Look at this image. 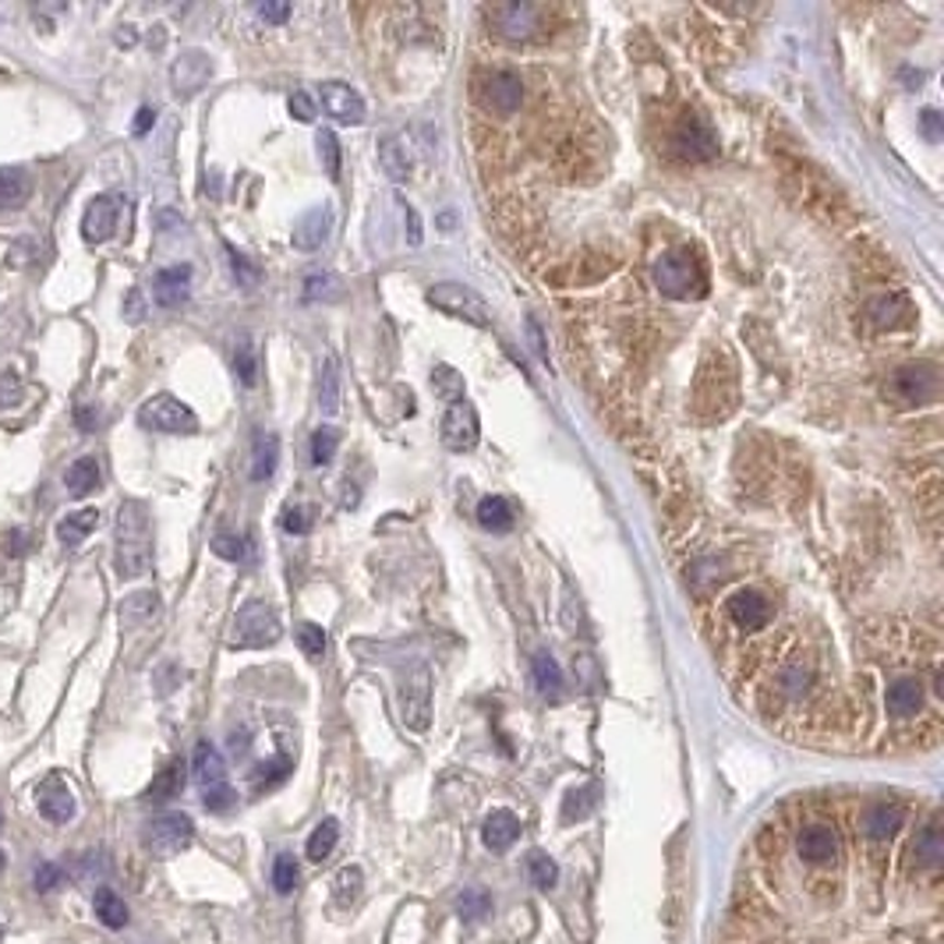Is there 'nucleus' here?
I'll list each match as a JSON object with an SVG mask.
<instances>
[{"mask_svg": "<svg viewBox=\"0 0 944 944\" xmlns=\"http://www.w3.org/2000/svg\"><path fill=\"white\" fill-rule=\"evenodd\" d=\"M0 941H4V923H0Z\"/></svg>", "mask_w": 944, "mask_h": 944, "instance_id": "nucleus-61", "label": "nucleus"}, {"mask_svg": "<svg viewBox=\"0 0 944 944\" xmlns=\"http://www.w3.org/2000/svg\"><path fill=\"white\" fill-rule=\"evenodd\" d=\"M202 803H206V810H213V813H227V810H234L237 793H234V788H231L227 782H223V785L206 788V793H202Z\"/></svg>", "mask_w": 944, "mask_h": 944, "instance_id": "nucleus-46", "label": "nucleus"}, {"mask_svg": "<svg viewBox=\"0 0 944 944\" xmlns=\"http://www.w3.org/2000/svg\"><path fill=\"white\" fill-rule=\"evenodd\" d=\"M124 312H128V319H132V322H138V319H142V315H146V301H142V294H138V290H132V294H128V305H124Z\"/></svg>", "mask_w": 944, "mask_h": 944, "instance_id": "nucleus-57", "label": "nucleus"}, {"mask_svg": "<svg viewBox=\"0 0 944 944\" xmlns=\"http://www.w3.org/2000/svg\"><path fill=\"white\" fill-rule=\"evenodd\" d=\"M672 146H675V152H680L683 160L700 163V160H711L718 152V138L711 135V128H704L700 121H690V124H683L680 132H675Z\"/></svg>", "mask_w": 944, "mask_h": 944, "instance_id": "nucleus-16", "label": "nucleus"}, {"mask_svg": "<svg viewBox=\"0 0 944 944\" xmlns=\"http://www.w3.org/2000/svg\"><path fill=\"white\" fill-rule=\"evenodd\" d=\"M319 100H322V110L340 124H361L369 117V107H364L361 92L350 89L347 82H322Z\"/></svg>", "mask_w": 944, "mask_h": 944, "instance_id": "nucleus-12", "label": "nucleus"}, {"mask_svg": "<svg viewBox=\"0 0 944 944\" xmlns=\"http://www.w3.org/2000/svg\"><path fill=\"white\" fill-rule=\"evenodd\" d=\"M64 881V870L58 864H39L36 867V892H53Z\"/></svg>", "mask_w": 944, "mask_h": 944, "instance_id": "nucleus-49", "label": "nucleus"}, {"mask_svg": "<svg viewBox=\"0 0 944 944\" xmlns=\"http://www.w3.org/2000/svg\"><path fill=\"white\" fill-rule=\"evenodd\" d=\"M4 867H8V856H4V853H0V873H4Z\"/></svg>", "mask_w": 944, "mask_h": 944, "instance_id": "nucleus-60", "label": "nucleus"}, {"mask_svg": "<svg viewBox=\"0 0 944 944\" xmlns=\"http://www.w3.org/2000/svg\"><path fill=\"white\" fill-rule=\"evenodd\" d=\"M0 824H4V817H0Z\"/></svg>", "mask_w": 944, "mask_h": 944, "instance_id": "nucleus-62", "label": "nucleus"}, {"mask_svg": "<svg viewBox=\"0 0 944 944\" xmlns=\"http://www.w3.org/2000/svg\"><path fill=\"white\" fill-rule=\"evenodd\" d=\"M591 807H595V788H581V793H576V788H573L570 799H567V817H570V821H573V813H576V817H584Z\"/></svg>", "mask_w": 944, "mask_h": 944, "instance_id": "nucleus-50", "label": "nucleus"}, {"mask_svg": "<svg viewBox=\"0 0 944 944\" xmlns=\"http://www.w3.org/2000/svg\"><path fill=\"white\" fill-rule=\"evenodd\" d=\"M336 449H340V432H336L333 425L315 428V435H312V463L315 468H326V463L336 457Z\"/></svg>", "mask_w": 944, "mask_h": 944, "instance_id": "nucleus-37", "label": "nucleus"}, {"mask_svg": "<svg viewBox=\"0 0 944 944\" xmlns=\"http://www.w3.org/2000/svg\"><path fill=\"white\" fill-rule=\"evenodd\" d=\"M902 312H906V301H902V298H878V301H870V319L878 322V326H898Z\"/></svg>", "mask_w": 944, "mask_h": 944, "instance_id": "nucleus-42", "label": "nucleus"}, {"mask_svg": "<svg viewBox=\"0 0 944 944\" xmlns=\"http://www.w3.org/2000/svg\"><path fill=\"white\" fill-rule=\"evenodd\" d=\"M531 675H534V686H538L542 697L556 700L562 694V669L548 651H538L531 658Z\"/></svg>", "mask_w": 944, "mask_h": 944, "instance_id": "nucleus-24", "label": "nucleus"}, {"mask_svg": "<svg viewBox=\"0 0 944 944\" xmlns=\"http://www.w3.org/2000/svg\"><path fill=\"white\" fill-rule=\"evenodd\" d=\"M482 439V421H477V411L471 400H457L449 403V411L443 414V443L446 449L454 454H471Z\"/></svg>", "mask_w": 944, "mask_h": 944, "instance_id": "nucleus-9", "label": "nucleus"}, {"mask_svg": "<svg viewBox=\"0 0 944 944\" xmlns=\"http://www.w3.org/2000/svg\"><path fill=\"white\" fill-rule=\"evenodd\" d=\"M400 718H403V725L414 729V732H425L432 722V669L425 666V661H418V666L403 675Z\"/></svg>", "mask_w": 944, "mask_h": 944, "instance_id": "nucleus-5", "label": "nucleus"}, {"mask_svg": "<svg viewBox=\"0 0 944 944\" xmlns=\"http://www.w3.org/2000/svg\"><path fill=\"white\" fill-rule=\"evenodd\" d=\"M457 909H460V916H468V920H477L482 912H488V895L482 892V887H468V892L457 898Z\"/></svg>", "mask_w": 944, "mask_h": 944, "instance_id": "nucleus-47", "label": "nucleus"}, {"mask_svg": "<svg viewBox=\"0 0 944 944\" xmlns=\"http://www.w3.org/2000/svg\"><path fill=\"white\" fill-rule=\"evenodd\" d=\"M280 626L276 612L270 609L265 601H248L241 612L234 619V630H231V647H270L280 641Z\"/></svg>", "mask_w": 944, "mask_h": 944, "instance_id": "nucleus-4", "label": "nucleus"}, {"mask_svg": "<svg viewBox=\"0 0 944 944\" xmlns=\"http://www.w3.org/2000/svg\"><path fill=\"white\" fill-rule=\"evenodd\" d=\"M117 576L124 581H135V576L149 573L152 567V527H149V513L142 502L128 499L117 513Z\"/></svg>", "mask_w": 944, "mask_h": 944, "instance_id": "nucleus-1", "label": "nucleus"}, {"mask_svg": "<svg viewBox=\"0 0 944 944\" xmlns=\"http://www.w3.org/2000/svg\"><path fill=\"white\" fill-rule=\"evenodd\" d=\"M78 428H89V432H92V428H96V411H86V407H82V411H78Z\"/></svg>", "mask_w": 944, "mask_h": 944, "instance_id": "nucleus-59", "label": "nucleus"}, {"mask_svg": "<svg viewBox=\"0 0 944 944\" xmlns=\"http://www.w3.org/2000/svg\"><path fill=\"white\" fill-rule=\"evenodd\" d=\"M64 482H67V492H72L75 499H86L89 492L100 488V463H96L92 457L75 460L72 468H67Z\"/></svg>", "mask_w": 944, "mask_h": 944, "instance_id": "nucleus-26", "label": "nucleus"}, {"mask_svg": "<svg viewBox=\"0 0 944 944\" xmlns=\"http://www.w3.org/2000/svg\"><path fill=\"white\" fill-rule=\"evenodd\" d=\"M181 788H185V765H181V760H171V765L152 779L146 799H152V803L174 799V796H181Z\"/></svg>", "mask_w": 944, "mask_h": 944, "instance_id": "nucleus-29", "label": "nucleus"}, {"mask_svg": "<svg viewBox=\"0 0 944 944\" xmlns=\"http://www.w3.org/2000/svg\"><path fill=\"white\" fill-rule=\"evenodd\" d=\"M191 290V265H171V270L157 273L152 280V294L163 308H177Z\"/></svg>", "mask_w": 944, "mask_h": 944, "instance_id": "nucleus-20", "label": "nucleus"}, {"mask_svg": "<svg viewBox=\"0 0 944 944\" xmlns=\"http://www.w3.org/2000/svg\"><path fill=\"white\" fill-rule=\"evenodd\" d=\"M290 114L298 117L301 124H312V121H315V103H312V96H308V92H294V96H290Z\"/></svg>", "mask_w": 944, "mask_h": 944, "instance_id": "nucleus-52", "label": "nucleus"}, {"mask_svg": "<svg viewBox=\"0 0 944 944\" xmlns=\"http://www.w3.org/2000/svg\"><path fill=\"white\" fill-rule=\"evenodd\" d=\"M209 75H213V61H209L206 53H199V50L185 53V58H181V61L174 64V72H171L174 89H177L181 96L199 92L206 82H209Z\"/></svg>", "mask_w": 944, "mask_h": 944, "instance_id": "nucleus-18", "label": "nucleus"}, {"mask_svg": "<svg viewBox=\"0 0 944 944\" xmlns=\"http://www.w3.org/2000/svg\"><path fill=\"white\" fill-rule=\"evenodd\" d=\"M29 545H33V542H29V534H25V531H11V534H8V542H4V552L18 559V556L29 552Z\"/></svg>", "mask_w": 944, "mask_h": 944, "instance_id": "nucleus-53", "label": "nucleus"}, {"mask_svg": "<svg viewBox=\"0 0 944 944\" xmlns=\"http://www.w3.org/2000/svg\"><path fill=\"white\" fill-rule=\"evenodd\" d=\"M138 425L149 432L191 435V432H199V418H195L188 403H181L171 393H160V397H152L138 407Z\"/></svg>", "mask_w": 944, "mask_h": 944, "instance_id": "nucleus-3", "label": "nucleus"}, {"mask_svg": "<svg viewBox=\"0 0 944 944\" xmlns=\"http://www.w3.org/2000/svg\"><path fill=\"white\" fill-rule=\"evenodd\" d=\"M477 524L485 531H510L513 527V506L499 499V496H488L477 502Z\"/></svg>", "mask_w": 944, "mask_h": 944, "instance_id": "nucleus-31", "label": "nucleus"}, {"mask_svg": "<svg viewBox=\"0 0 944 944\" xmlns=\"http://www.w3.org/2000/svg\"><path fill=\"white\" fill-rule=\"evenodd\" d=\"M524 100V82L517 72H496L485 86V103L496 110V114H513Z\"/></svg>", "mask_w": 944, "mask_h": 944, "instance_id": "nucleus-17", "label": "nucleus"}, {"mask_svg": "<svg viewBox=\"0 0 944 944\" xmlns=\"http://www.w3.org/2000/svg\"><path fill=\"white\" fill-rule=\"evenodd\" d=\"M92 906H96V916H100V923L103 927H110V930H121V927H128V906H124V898L114 892V887H100V892H96V898H92Z\"/></svg>", "mask_w": 944, "mask_h": 944, "instance_id": "nucleus-27", "label": "nucleus"}, {"mask_svg": "<svg viewBox=\"0 0 944 944\" xmlns=\"http://www.w3.org/2000/svg\"><path fill=\"white\" fill-rule=\"evenodd\" d=\"M403 216H407V223H411V231H407V237H411V245H418L421 241V227H418V213L411 206H403Z\"/></svg>", "mask_w": 944, "mask_h": 944, "instance_id": "nucleus-58", "label": "nucleus"}, {"mask_svg": "<svg viewBox=\"0 0 944 944\" xmlns=\"http://www.w3.org/2000/svg\"><path fill=\"white\" fill-rule=\"evenodd\" d=\"M33 191V181L25 177V171H0V209H18L25 206V199H29Z\"/></svg>", "mask_w": 944, "mask_h": 944, "instance_id": "nucleus-30", "label": "nucleus"}, {"mask_svg": "<svg viewBox=\"0 0 944 944\" xmlns=\"http://www.w3.org/2000/svg\"><path fill=\"white\" fill-rule=\"evenodd\" d=\"M280 524H284L287 534H305L308 527H312V517H308L305 506H287L284 517H280Z\"/></svg>", "mask_w": 944, "mask_h": 944, "instance_id": "nucleus-48", "label": "nucleus"}, {"mask_svg": "<svg viewBox=\"0 0 944 944\" xmlns=\"http://www.w3.org/2000/svg\"><path fill=\"white\" fill-rule=\"evenodd\" d=\"M319 160H322V171L330 174V181H340V142H336L333 132H319Z\"/></svg>", "mask_w": 944, "mask_h": 944, "instance_id": "nucleus-38", "label": "nucleus"}, {"mask_svg": "<svg viewBox=\"0 0 944 944\" xmlns=\"http://www.w3.org/2000/svg\"><path fill=\"white\" fill-rule=\"evenodd\" d=\"M259 15H262L265 22L280 25V22L290 18V4H273V0H265V4H259Z\"/></svg>", "mask_w": 944, "mask_h": 944, "instance_id": "nucleus-54", "label": "nucleus"}, {"mask_svg": "<svg viewBox=\"0 0 944 944\" xmlns=\"http://www.w3.org/2000/svg\"><path fill=\"white\" fill-rule=\"evenodd\" d=\"M655 284L661 294H669V298H697V294L704 290V276H700V265L686 256V251H669V256H661L655 262Z\"/></svg>", "mask_w": 944, "mask_h": 944, "instance_id": "nucleus-6", "label": "nucleus"}, {"mask_svg": "<svg viewBox=\"0 0 944 944\" xmlns=\"http://www.w3.org/2000/svg\"><path fill=\"white\" fill-rule=\"evenodd\" d=\"M520 839V821L513 810H492L482 824V842L492 853H506Z\"/></svg>", "mask_w": 944, "mask_h": 944, "instance_id": "nucleus-19", "label": "nucleus"}, {"mask_svg": "<svg viewBox=\"0 0 944 944\" xmlns=\"http://www.w3.org/2000/svg\"><path fill=\"white\" fill-rule=\"evenodd\" d=\"M96 524H100V510L86 506V510H75V513H67V517L61 520V524H58V538H61L64 545H78L82 538H86V534L96 531Z\"/></svg>", "mask_w": 944, "mask_h": 944, "instance_id": "nucleus-28", "label": "nucleus"}, {"mask_svg": "<svg viewBox=\"0 0 944 944\" xmlns=\"http://www.w3.org/2000/svg\"><path fill=\"white\" fill-rule=\"evenodd\" d=\"M234 372H237V378H241L245 386H256L259 361H256V347H251L248 340H241V344H237V350H234Z\"/></svg>", "mask_w": 944, "mask_h": 944, "instance_id": "nucleus-40", "label": "nucleus"}, {"mask_svg": "<svg viewBox=\"0 0 944 944\" xmlns=\"http://www.w3.org/2000/svg\"><path fill=\"white\" fill-rule=\"evenodd\" d=\"M920 124H923V135L930 138V142H937V138H941V114H937V110H923Z\"/></svg>", "mask_w": 944, "mask_h": 944, "instance_id": "nucleus-55", "label": "nucleus"}, {"mask_svg": "<svg viewBox=\"0 0 944 944\" xmlns=\"http://www.w3.org/2000/svg\"><path fill=\"white\" fill-rule=\"evenodd\" d=\"M361 895V870L358 867H344L340 873H336V898L344 902V906H350Z\"/></svg>", "mask_w": 944, "mask_h": 944, "instance_id": "nucleus-45", "label": "nucleus"}, {"mask_svg": "<svg viewBox=\"0 0 944 944\" xmlns=\"http://www.w3.org/2000/svg\"><path fill=\"white\" fill-rule=\"evenodd\" d=\"M336 842H340V824L333 821V817H326L315 831L312 839H308V859H315V864H322L326 856H333Z\"/></svg>", "mask_w": 944, "mask_h": 944, "instance_id": "nucleus-33", "label": "nucleus"}, {"mask_svg": "<svg viewBox=\"0 0 944 944\" xmlns=\"http://www.w3.org/2000/svg\"><path fill=\"white\" fill-rule=\"evenodd\" d=\"M36 807L47 817L50 824H67L75 817V796L61 774H50V779L39 782L36 788Z\"/></svg>", "mask_w": 944, "mask_h": 944, "instance_id": "nucleus-13", "label": "nucleus"}, {"mask_svg": "<svg viewBox=\"0 0 944 944\" xmlns=\"http://www.w3.org/2000/svg\"><path fill=\"white\" fill-rule=\"evenodd\" d=\"M191 774L202 788L223 785L227 782V760H223V754L213 743H199L195 746V757H191Z\"/></svg>", "mask_w": 944, "mask_h": 944, "instance_id": "nucleus-21", "label": "nucleus"}, {"mask_svg": "<svg viewBox=\"0 0 944 944\" xmlns=\"http://www.w3.org/2000/svg\"><path fill=\"white\" fill-rule=\"evenodd\" d=\"M298 644H301V651L308 655V658H322L326 655V633H322V626H315V623H298Z\"/></svg>", "mask_w": 944, "mask_h": 944, "instance_id": "nucleus-43", "label": "nucleus"}, {"mask_svg": "<svg viewBox=\"0 0 944 944\" xmlns=\"http://www.w3.org/2000/svg\"><path fill=\"white\" fill-rule=\"evenodd\" d=\"M378 166H383L386 177L397 181V185L411 177V152H407V146L397 135H386L383 142H378Z\"/></svg>", "mask_w": 944, "mask_h": 944, "instance_id": "nucleus-22", "label": "nucleus"}, {"mask_svg": "<svg viewBox=\"0 0 944 944\" xmlns=\"http://www.w3.org/2000/svg\"><path fill=\"white\" fill-rule=\"evenodd\" d=\"M191 839H195V824H191V817L188 813H160L157 821L149 824V831H146V845H149V853L152 856H160V859H171V856H177V853H185L188 845H191Z\"/></svg>", "mask_w": 944, "mask_h": 944, "instance_id": "nucleus-8", "label": "nucleus"}, {"mask_svg": "<svg viewBox=\"0 0 944 944\" xmlns=\"http://www.w3.org/2000/svg\"><path fill=\"white\" fill-rule=\"evenodd\" d=\"M213 552H216L220 559H227V562H241V559H248V542L241 538V534L220 531L216 538H213Z\"/></svg>", "mask_w": 944, "mask_h": 944, "instance_id": "nucleus-41", "label": "nucleus"}, {"mask_svg": "<svg viewBox=\"0 0 944 944\" xmlns=\"http://www.w3.org/2000/svg\"><path fill=\"white\" fill-rule=\"evenodd\" d=\"M280 460V439L273 432L256 435V454H251V482H270Z\"/></svg>", "mask_w": 944, "mask_h": 944, "instance_id": "nucleus-25", "label": "nucleus"}, {"mask_svg": "<svg viewBox=\"0 0 944 944\" xmlns=\"http://www.w3.org/2000/svg\"><path fill=\"white\" fill-rule=\"evenodd\" d=\"M117 216H121V199H114V195H100V199H92L86 216H82V237H86L89 245H103L107 237L114 234Z\"/></svg>", "mask_w": 944, "mask_h": 944, "instance_id": "nucleus-14", "label": "nucleus"}, {"mask_svg": "<svg viewBox=\"0 0 944 944\" xmlns=\"http://www.w3.org/2000/svg\"><path fill=\"white\" fill-rule=\"evenodd\" d=\"M488 18L496 22L499 36H506V39H534L542 33V8L527 4V0L496 4L488 11Z\"/></svg>", "mask_w": 944, "mask_h": 944, "instance_id": "nucleus-11", "label": "nucleus"}, {"mask_svg": "<svg viewBox=\"0 0 944 944\" xmlns=\"http://www.w3.org/2000/svg\"><path fill=\"white\" fill-rule=\"evenodd\" d=\"M227 256H231V270H234V276H237V284L241 287H256L259 280H262V273H259V265L256 262H248V256H241V251L237 248H227Z\"/></svg>", "mask_w": 944, "mask_h": 944, "instance_id": "nucleus-44", "label": "nucleus"}, {"mask_svg": "<svg viewBox=\"0 0 944 944\" xmlns=\"http://www.w3.org/2000/svg\"><path fill=\"white\" fill-rule=\"evenodd\" d=\"M428 305H435L439 312L454 315V319L471 322V326H482V330L492 326V308H488V301H485L477 290L457 284V280H443V284L428 287Z\"/></svg>", "mask_w": 944, "mask_h": 944, "instance_id": "nucleus-2", "label": "nucleus"}, {"mask_svg": "<svg viewBox=\"0 0 944 944\" xmlns=\"http://www.w3.org/2000/svg\"><path fill=\"white\" fill-rule=\"evenodd\" d=\"M273 887L280 895H290L294 887H298V864H294V856L280 853L273 859Z\"/></svg>", "mask_w": 944, "mask_h": 944, "instance_id": "nucleus-39", "label": "nucleus"}, {"mask_svg": "<svg viewBox=\"0 0 944 944\" xmlns=\"http://www.w3.org/2000/svg\"><path fill=\"white\" fill-rule=\"evenodd\" d=\"M527 344H531V350H534V358H538L542 364H548V347H545V333H542V326H538V319H534V315H527Z\"/></svg>", "mask_w": 944, "mask_h": 944, "instance_id": "nucleus-51", "label": "nucleus"}, {"mask_svg": "<svg viewBox=\"0 0 944 944\" xmlns=\"http://www.w3.org/2000/svg\"><path fill=\"white\" fill-rule=\"evenodd\" d=\"M722 616H725V623L736 626L740 633H757L774 619V605H771V598L765 595V591L743 587V591H736V595H729L722 601Z\"/></svg>", "mask_w": 944, "mask_h": 944, "instance_id": "nucleus-7", "label": "nucleus"}, {"mask_svg": "<svg viewBox=\"0 0 944 944\" xmlns=\"http://www.w3.org/2000/svg\"><path fill=\"white\" fill-rule=\"evenodd\" d=\"M152 124H157V110H149V107H142V110H138V114H135V124H132V132H135V135H146V132L152 128Z\"/></svg>", "mask_w": 944, "mask_h": 944, "instance_id": "nucleus-56", "label": "nucleus"}, {"mask_svg": "<svg viewBox=\"0 0 944 944\" xmlns=\"http://www.w3.org/2000/svg\"><path fill=\"white\" fill-rule=\"evenodd\" d=\"M432 389H435V397H443V400H449V403H457V400H463V375L457 372V369H449V364H435V372H432Z\"/></svg>", "mask_w": 944, "mask_h": 944, "instance_id": "nucleus-35", "label": "nucleus"}, {"mask_svg": "<svg viewBox=\"0 0 944 944\" xmlns=\"http://www.w3.org/2000/svg\"><path fill=\"white\" fill-rule=\"evenodd\" d=\"M330 234H333V209L315 206V209H308V213L298 220V227H294V248L315 251L330 241Z\"/></svg>", "mask_w": 944, "mask_h": 944, "instance_id": "nucleus-15", "label": "nucleus"}, {"mask_svg": "<svg viewBox=\"0 0 944 944\" xmlns=\"http://www.w3.org/2000/svg\"><path fill=\"white\" fill-rule=\"evenodd\" d=\"M344 294L340 276L333 273H308L305 276V301H336Z\"/></svg>", "mask_w": 944, "mask_h": 944, "instance_id": "nucleus-34", "label": "nucleus"}, {"mask_svg": "<svg viewBox=\"0 0 944 944\" xmlns=\"http://www.w3.org/2000/svg\"><path fill=\"white\" fill-rule=\"evenodd\" d=\"M315 393H319V407L326 414H336L340 411V364H336V358H322L319 364V383H315Z\"/></svg>", "mask_w": 944, "mask_h": 944, "instance_id": "nucleus-23", "label": "nucleus"}, {"mask_svg": "<svg viewBox=\"0 0 944 944\" xmlns=\"http://www.w3.org/2000/svg\"><path fill=\"white\" fill-rule=\"evenodd\" d=\"M937 386H941V378L934 364H902V369L887 378V393L906 403L930 400L937 393Z\"/></svg>", "mask_w": 944, "mask_h": 944, "instance_id": "nucleus-10", "label": "nucleus"}, {"mask_svg": "<svg viewBox=\"0 0 944 944\" xmlns=\"http://www.w3.org/2000/svg\"><path fill=\"white\" fill-rule=\"evenodd\" d=\"M160 612V598L157 591H138V595H132L128 601L121 605V619L128 626H138V623H149L152 616Z\"/></svg>", "mask_w": 944, "mask_h": 944, "instance_id": "nucleus-32", "label": "nucleus"}, {"mask_svg": "<svg viewBox=\"0 0 944 944\" xmlns=\"http://www.w3.org/2000/svg\"><path fill=\"white\" fill-rule=\"evenodd\" d=\"M527 878H531L534 887H542V892H548V887H552V884L559 881V867H556V859H552V856H545L542 849H534V853L527 856Z\"/></svg>", "mask_w": 944, "mask_h": 944, "instance_id": "nucleus-36", "label": "nucleus"}]
</instances>
